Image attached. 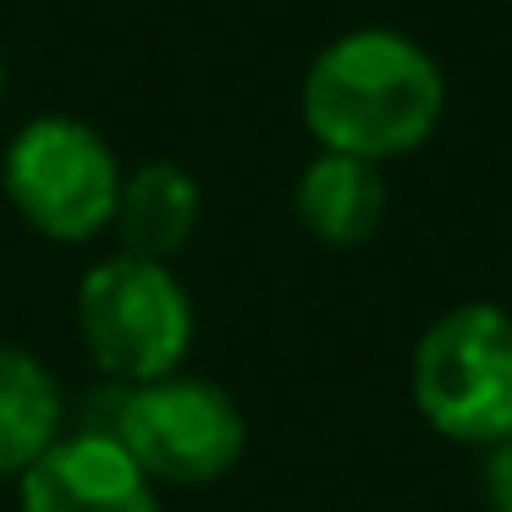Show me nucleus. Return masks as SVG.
I'll return each mask as SVG.
<instances>
[{"mask_svg": "<svg viewBox=\"0 0 512 512\" xmlns=\"http://www.w3.org/2000/svg\"><path fill=\"white\" fill-rule=\"evenodd\" d=\"M199 215H204L199 177L188 166H177V160H144L138 171H122L111 232L122 237V254L171 265L193 243Z\"/></svg>", "mask_w": 512, "mask_h": 512, "instance_id": "8", "label": "nucleus"}, {"mask_svg": "<svg viewBox=\"0 0 512 512\" xmlns=\"http://www.w3.org/2000/svg\"><path fill=\"white\" fill-rule=\"evenodd\" d=\"M479 490H485L490 512H512V435L479 452Z\"/></svg>", "mask_w": 512, "mask_h": 512, "instance_id": "10", "label": "nucleus"}, {"mask_svg": "<svg viewBox=\"0 0 512 512\" xmlns=\"http://www.w3.org/2000/svg\"><path fill=\"white\" fill-rule=\"evenodd\" d=\"M0 193L28 232H39L45 243L78 248L111 232L122 160L89 122L50 111L12 133V144L0 155Z\"/></svg>", "mask_w": 512, "mask_h": 512, "instance_id": "4", "label": "nucleus"}, {"mask_svg": "<svg viewBox=\"0 0 512 512\" xmlns=\"http://www.w3.org/2000/svg\"><path fill=\"white\" fill-rule=\"evenodd\" d=\"M111 435L149 474V485H215L248 452V419L237 397L210 375H160L116 391Z\"/></svg>", "mask_w": 512, "mask_h": 512, "instance_id": "5", "label": "nucleus"}, {"mask_svg": "<svg viewBox=\"0 0 512 512\" xmlns=\"http://www.w3.org/2000/svg\"><path fill=\"white\" fill-rule=\"evenodd\" d=\"M446 72L419 39L397 28L336 34L309 61L298 116L325 155H353L369 166L402 160L441 127Z\"/></svg>", "mask_w": 512, "mask_h": 512, "instance_id": "1", "label": "nucleus"}, {"mask_svg": "<svg viewBox=\"0 0 512 512\" xmlns=\"http://www.w3.org/2000/svg\"><path fill=\"white\" fill-rule=\"evenodd\" d=\"M413 413L441 441L490 452L512 435V309L457 303L435 314L408 364Z\"/></svg>", "mask_w": 512, "mask_h": 512, "instance_id": "2", "label": "nucleus"}, {"mask_svg": "<svg viewBox=\"0 0 512 512\" xmlns=\"http://www.w3.org/2000/svg\"><path fill=\"white\" fill-rule=\"evenodd\" d=\"M83 353L116 386H144V380L177 375L193 353V298L171 265L138 254H105L78 276L72 292Z\"/></svg>", "mask_w": 512, "mask_h": 512, "instance_id": "3", "label": "nucleus"}, {"mask_svg": "<svg viewBox=\"0 0 512 512\" xmlns=\"http://www.w3.org/2000/svg\"><path fill=\"white\" fill-rule=\"evenodd\" d=\"M61 424H67V397L45 358L0 342V479H23L67 435Z\"/></svg>", "mask_w": 512, "mask_h": 512, "instance_id": "9", "label": "nucleus"}, {"mask_svg": "<svg viewBox=\"0 0 512 512\" xmlns=\"http://www.w3.org/2000/svg\"><path fill=\"white\" fill-rule=\"evenodd\" d=\"M0 94H6V61H0Z\"/></svg>", "mask_w": 512, "mask_h": 512, "instance_id": "11", "label": "nucleus"}, {"mask_svg": "<svg viewBox=\"0 0 512 512\" xmlns=\"http://www.w3.org/2000/svg\"><path fill=\"white\" fill-rule=\"evenodd\" d=\"M391 188L386 171L353 155H314L292 182V215L325 248H364L386 226Z\"/></svg>", "mask_w": 512, "mask_h": 512, "instance_id": "7", "label": "nucleus"}, {"mask_svg": "<svg viewBox=\"0 0 512 512\" xmlns=\"http://www.w3.org/2000/svg\"><path fill=\"white\" fill-rule=\"evenodd\" d=\"M17 512H166V501L111 430H78L17 479Z\"/></svg>", "mask_w": 512, "mask_h": 512, "instance_id": "6", "label": "nucleus"}]
</instances>
